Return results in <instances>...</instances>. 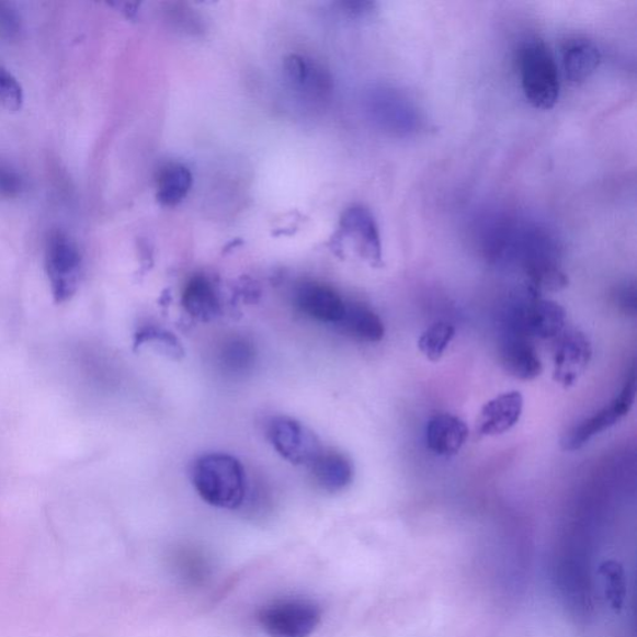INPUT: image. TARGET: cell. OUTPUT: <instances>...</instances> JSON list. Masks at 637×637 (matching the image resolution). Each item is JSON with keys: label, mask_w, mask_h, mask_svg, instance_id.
Wrapping results in <instances>:
<instances>
[{"label": "cell", "mask_w": 637, "mask_h": 637, "mask_svg": "<svg viewBox=\"0 0 637 637\" xmlns=\"http://www.w3.org/2000/svg\"><path fill=\"white\" fill-rule=\"evenodd\" d=\"M268 437L274 450L292 465L310 466L325 451L316 433L289 418L273 419L268 428Z\"/></svg>", "instance_id": "cell-7"}, {"label": "cell", "mask_w": 637, "mask_h": 637, "mask_svg": "<svg viewBox=\"0 0 637 637\" xmlns=\"http://www.w3.org/2000/svg\"><path fill=\"white\" fill-rule=\"evenodd\" d=\"M562 71L571 84H581L598 70L602 54L598 46L583 36H569L560 44Z\"/></svg>", "instance_id": "cell-13"}, {"label": "cell", "mask_w": 637, "mask_h": 637, "mask_svg": "<svg viewBox=\"0 0 637 637\" xmlns=\"http://www.w3.org/2000/svg\"><path fill=\"white\" fill-rule=\"evenodd\" d=\"M310 64L299 57V55H292L288 59L284 61V71L286 78L289 79L292 84L299 88H312L314 82L319 87L322 79H320L319 73L314 71Z\"/></svg>", "instance_id": "cell-23"}, {"label": "cell", "mask_w": 637, "mask_h": 637, "mask_svg": "<svg viewBox=\"0 0 637 637\" xmlns=\"http://www.w3.org/2000/svg\"><path fill=\"white\" fill-rule=\"evenodd\" d=\"M341 229L353 239L360 255L375 266L383 264V244L372 212L363 206L349 208L341 218Z\"/></svg>", "instance_id": "cell-11"}, {"label": "cell", "mask_w": 637, "mask_h": 637, "mask_svg": "<svg viewBox=\"0 0 637 637\" xmlns=\"http://www.w3.org/2000/svg\"><path fill=\"white\" fill-rule=\"evenodd\" d=\"M24 94L20 81L11 71L0 67V110L14 113L23 106Z\"/></svg>", "instance_id": "cell-22"}, {"label": "cell", "mask_w": 637, "mask_h": 637, "mask_svg": "<svg viewBox=\"0 0 637 637\" xmlns=\"http://www.w3.org/2000/svg\"><path fill=\"white\" fill-rule=\"evenodd\" d=\"M182 304L190 316L202 321L215 319L219 314L217 293L206 276H193L184 286Z\"/></svg>", "instance_id": "cell-18"}, {"label": "cell", "mask_w": 637, "mask_h": 637, "mask_svg": "<svg viewBox=\"0 0 637 637\" xmlns=\"http://www.w3.org/2000/svg\"><path fill=\"white\" fill-rule=\"evenodd\" d=\"M524 400L520 391L504 393L488 401L477 420V432L481 436H497L510 431L519 423Z\"/></svg>", "instance_id": "cell-12"}, {"label": "cell", "mask_w": 637, "mask_h": 637, "mask_svg": "<svg viewBox=\"0 0 637 637\" xmlns=\"http://www.w3.org/2000/svg\"><path fill=\"white\" fill-rule=\"evenodd\" d=\"M366 110L375 125L393 136L417 135L424 126L417 104L396 88L376 87L368 91Z\"/></svg>", "instance_id": "cell-3"}, {"label": "cell", "mask_w": 637, "mask_h": 637, "mask_svg": "<svg viewBox=\"0 0 637 637\" xmlns=\"http://www.w3.org/2000/svg\"><path fill=\"white\" fill-rule=\"evenodd\" d=\"M636 396V372L635 365L632 366L629 375L621 393L603 410L598 411L592 418H589L569 431L561 441V446L566 451L572 452L583 448L587 443L614 426L630 412Z\"/></svg>", "instance_id": "cell-6"}, {"label": "cell", "mask_w": 637, "mask_h": 637, "mask_svg": "<svg viewBox=\"0 0 637 637\" xmlns=\"http://www.w3.org/2000/svg\"><path fill=\"white\" fill-rule=\"evenodd\" d=\"M255 352L252 344L244 339H232L221 349V364L232 372H246L254 362Z\"/></svg>", "instance_id": "cell-21"}, {"label": "cell", "mask_w": 637, "mask_h": 637, "mask_svg": "<svg viewBox=\"0 0 637 637\" xmlns=\"http://www.w3.org/2000/svg\"><path fill=\"white\" fill-rule=\"evenodd\" d=\"M338 327L348 335L364 343H378L385 337L382 318L373 309L360 303H346L344 318Z\"/></svg>", "instance_id": "cell-17"}, {"label": "cell", "mask_w": 637, "mask_h": 637, "mask_svg": "<svg viewBox=\"0 0 637 637\" xmlns=\"http://www.w3.org/2000/svg\"><path fill=\"white\" fill-rule=\"evenodd\" d=\"M295 304L307 317L339 326L346 310V302L331 286L319 283H306L295 294Z\"/></svg>", "instance_id": "cell-10"}, {"label": "cell", "mask_w": 637, "mask_h": 637, "mask_svg": "<svg viewBox=\"0 0 637 637\" xmlns=\"http://www.w3.org/2000/svg\"><path fill=\"white\" fill-rule=\"evenodd\" d=\"M614 300L625 316H636L637 292L634 283L618 285L614 293Z\"/></svg>", "instance_id": "cell-25"}, {"label": "cell", "mask_w": 637, "mask_h": 637, "mask_svg": "<svg viewBox=\"0 0 637 637\" xmlns=\"http://www.w3.org/2000/svg\"><path fill=\"white\" fill-rule=\"evenodd\" d=\"M456 335V329L454 326L448 325V322L440 321L436 325L431 326L429 329L422 332L419 339L420 352L426 356L430 362L436 363L443 354H445L446 349L454 340Z\"/></svg>", "instance_id": "cell-20"}, {"label": "cell", "mask_w": 637, "mask_h": 637, "mask_svg": "<svg viewBox=\"0 0 637 637\" xmlns=\"http://www.w3.org/2000/svg\"><path fill=\"white\" fill-rule=\"evenodd\" d=\"M22 26L21 16L12 4L0 3V36L12 39L20 33Z\"/></svg>", "instance_id": "cell-24"}, {"label": "cell", "mask_w": 637, "mask_h": 637, "mask_svg": "<svg viewBox=\"0 0 637 637\" xmlns=\"http://www.w3.org/2000/svg\"><path fill=\"white\" fill-rule=\"evenodd\" d=\"M522 89L530 104L539 110L557 105L560 80L556 59L548 45L541 39L525 41L519 52Z\"/></svg>", "instance_id": "cell-2"}, {"label": "cell", "mask_w": 637, "mask_h": 637, "mask_svg": "<svg viewBox=\"0 0 637 637\" xmlns=\"http://www.w3.org/2000/svg\"><path fill=\"white\" fill-rule=\"evenodd\" d=\"M193 485L203 501L220 510H237L244 502V468L236 457L211 454L197 459L192 474Z\"/></svg>", "instance_id": "cell-1"}, {"label": "cell", "mask_w": 637, "mask_h": 637, "mask_svg": "<svg viewBox=\"0 0 637 637\" xmlns=\"http://www.w3.org/2000/svg\"><path fill=\"white\" fill-rule=\"evenodd\" d=\"M314 481L329 493L343 491L353 481L354 468L352 462L335 451H322L319 457L309 466Z\"/></svg>", "instance_id": "cell-16"}, {"label": "cell", "mask_w": 637, "mask_h": 637, "mask_svg": "<svg viewBox=\"0 0 637 637\" xmlns=\"http://www.w3.org/2000/svg\"><path fill=\"white\" fill-rule=\"evenodd\" d=\"M22 190V180L14 173L0 172V193L7 196H14Z\"/></svg>", "instance_id": "cell-26"}, {"label": "cell", "mask_w": 637, "mask_h": 637, "mask_svg": "<svg viewBox=\"0 0 637 637\" xmlns=\"http://www.w3.org/2000/svg\"><path fill=\"white\" fill-rule=\"evenodd\" d=\"M469 431L465 421L451 413L437 414L426 428L428 447L433 454L450 457L458 454L468 439Z\"/></svg>", "instance_id": "cell-15"}, {"label": "cell", "mask_w": 637, "mask_h": 637, "mask_svg": "<svg viewBox=\"0 0 637 637\" xmlns=\"http://www.w3.org/2000/svg\"><path fill=\"white\" fill-rule=\"evenodd\" d=\"M501 363L508 374L523 382L534 380L543 372L537 350L527 337L515 331H511L503 340Z\"/></svg>", "instance_id": "cell-14"}, {"label": "cell", "mask_w": 637, "mask_h": 637, "mask_svg": "<svg viewBox=\"0 0 637 637\" xmlns=\"http://www.w3.org/2000/svg\"><path fill=\"white\" fill-rule=\"evenodd\" d=\"M593 348L581 331H568L558 341L554 353V382L569 389L583 375L592 360Z\"/></svg>", "instance_id": "cell-9"}, {"label": "cell", "mask_w": 637, "mask_h": 637, "mask_svg": "<svg viewBox=\"0 0 637 637\" xmlns=\"http://www.w3.org/2000/svg\"><path fill=\"white\" fill-rule=\"evenodd\" d=\"M567 314L558 303L532 294L513 319L511 331L527 338L554 339L566 328Z\"/></svg>", "instance_id": "cell-8"}, {"label": "cell", "mask_w": 637, "mask_h": 637, "mask_svg": "<svg viewBox=\"0 0 637 637\" xmlns=\"http://www.w3.org/2000/svg\"><path fill=\"white\" fill-rule=\"evenodd\" d=\"M45 268L55 303L70 300L81 281L82 257L77 243L66 235L53 236L46 249Z\"/></svg>", "instance_id": "cell-5"}, {"label": "cell", "mask_w": 637, "mask_h": 637, "mask_svg": "<svg viewBox=\"0 0 637 637\" xmlns=\"http://www.w3.org/2000/svg\"><path fill=\"white\" fill-rule=\"evenodd\" d=\"M321 608L306 598H284L263 606L258 624L271 637H309L321 623Z\"/></svg>", "instance_id": "cell-4"}, {"label": "cell", "mask_w": 637, "mask_h": 637, "mask_svg": "<svg viewBox=\"0 0 637 637\" xmlns=\"http://www.w3.org/2000/svg\"><path fill=\"white\" fill-rule=\"evenodd\" d=\"M193 183L192 173L179 163L166 166L157 180V200L164 206H174L187 196Z\"/></svg>", "instance_id": "cell-19"}]
</instances>
